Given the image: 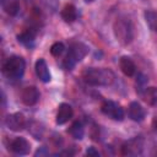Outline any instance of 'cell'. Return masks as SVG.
I'll list each match as a JSON object with an SVG mask.
<instances>
[{"instance_id":"4fadbf2b","label":"cell","mask_w":157,"mask_h":157,"mask_svg":"<svg viewBox=\"0 0 157 157\" xmlns=\"http://www.w3.org/2000/svg\"><path fill=\"white\" fill-rule=\"evenodd\" d=\"M129 117L134 121H141L145 117V110L139 102H131L129 105Z\"/></svg>"},{"instance_id":"5b68a950","label":"cell","mask_w":157,"mask_h":157,"mask_svg":"<svg viewBox=\"0 0 157 157\" xmlns=\"http://www.w3.org/2000/svg\"><path fill=\"white\" fill-rule=\"evenodd\" d=\"M101 110H102V113L104 115L109 117L113 120H119L120 121L124 118V110H123V108L118 103H115L113 101H105V102H103V104L101 107Z\"/></svg>"},{"instance_id":"e0dca14e","label":"cell","mask_w":157,"mask_h":157,"mask_svg":"<svg viewBox=\"0 0 157 157\" xmlns=\"http://www.w3.org/2000/svg\"><path fill=\"white\" fill-rule=\"evenodd\" d=\"M34 37H36L34 32H33L32 29H27V31L21 32V33L17 36V40H18L20 43H22L23 45L31 47V45L33 44V42H34Z\"/></svg>"},{"instance_id":"7402d4cb","label":"cell","mask_w":157,"mask_h":157,"mask_svg":"<svg viewBox=\"0 0 157 157\" xmlns=\"http://www.w3.org/2000/svg\"><path fill=\"white\" fill-rule=\"evenodd\" d=\"M152 128H153V130L157 132V117H155V118L152 119Z\"/></svg>"},{"instance_id":"8fae6325","label":"cell","mask_w":157,"mask_h":157,"mask_svg":"<svg viewBox=\"0 0 157 157\" xmlns=\"http://www.w3.org/2000/svg\"><path fill=\"white\" fill-rule=\"evenodd\" d=\"M34 70H36V74H37V76L39 77L40 81H43V82H49L50 81V72H49L47 61L44 59L40 58L36 61Z\"/></svg>"},{"instance_id":"8992f818","label":"cell","mask_w":157,"mask_h":157,"mask_svg":"<svg viewBox=\"0 0 157 157\" xmlns=\"http://www.w3.org/2000/svg\"><path fill=\"white\" fill-rule=\"evenodd\" d=\"M142 139L139 137H134L129 141H126L123 146H121V153L123 155H128V156H136L140 155L142 151Z\"/></svg>"},{"instance_id":"7a4b0ae2","label":"cell","mask_w":157,"mask_h":157,"mask_svg":"<svg viewBox=\"0 0 157 157\" xmlns=\"http://www.w3.org/2000/svg\"><path fill=\"white\" fill-rule=\"evenodd\" d=\"M113 29H114L117 40L123 45H128L134 38L132 25L129 18H124V17L117 18V21L114 22Z\"/></svg>"},{"instance_id":"ba28073f","label":"cell","mask_w":157,"mask_h":157,"mask_svg":"<svg viewBox=\"0 0 157 157\" xmlns=\"http://www.w3.org/2000/svg\"><path fill=\"white\" fill-rule=\"evenodd\" d=\"M39 99V91L34 86H27L21 93V101L25 105H34Z\"/></svg>"},{"instance_id":"603a6c76","label":"cell","mask_w":157,"mask_h":157,"mask_svg":"<svg viewBox=\"0 0 157 157\" xmlns=\"http://www.w3.org/2000/svg\"><path fill=\"white\" fill-rule=\"evenodd\" d=\"M86 1H92V0H86Z\"/></svg>"},{"instance_id":"ffe728a7","label":"cell","mask_w":157,"mask_h":157,"mask_svg":"<svg viewBox=\"0 0 157 157\" xmlns=\"http://www.w3.org/2000/svg\"><path fill=\"white\" fill-rule=\"evenodd\" d=\"M64 49H65V47H64V44L61 42H55L50 47V54L53 56H60L63 54Z\"/></svg>"},{"instance_id":"30bf717a","label":"cell","mask_w":157,"mask_h":157,"mask_svg":"<svg viewBox=\"0 0 157 157\" xmlns=\"http://www.w3.org/2000/svg\"><path fill=\"white\" fill-rule=\"evenodd\" d=\"M10 150L16 155H27L31 150L29 142L25 137H15L10 144Z\"/></svg>"},{"instance_id":"44dd1931","label":"cell","mask_w":157,"mask_h":157,"mask_svg":"<svg viewBox=\"0 0 157 157\" xmlns=\"http://www.w3.org/2000/svg\"><path fill=\"white\" fill-rule=\"evenodd\" d=\"M86 153H87L88 156H99V152H98V151H96L93 147H90V148L86 151Z\"/></svg>"},{"instance_id":"3957f363","label":"cell","mask_w":157,"mask_h":157,"mask_svg":"<svg viewBox=\"0 0 157 157\" xmlns=\"http://www.w3.org/2000/svg\"><path fill=\"white\" fill-rule=\"evenodd\" d=\"M25 60L21 56H10L2 65V72L9 78H18L25 71Z\"/></svg>"},{"instance_id":"52a82bcc","label":"cell","mask_w":157,"mask_h":157,"mask_svg":"<svg viewBox=\"0 0 157 157\" xmlns=\"http://www.w3.org/2000/svg\"><path fill=\"white\" fill-rule=\"evenodd\" d=\"M5 124L12 131H21L26 126V119L22 113H13L6 118Z\"/></svg>"},{"instance_id":"9a60e30c","label":"cell","mask_w":157,"mask_h":157,"mask_svg":"<svg viewBox=\"0 0 157 157\" xmlns=\"http://www.w3.org/2000/svg\"><path fill=\"white\" fill-rule=\"evenodd\" d=\"M1 7L7 15L15 16L20 10V0H1Z\"/></svg>"},{"instance_id":"d6986e66","label":"cell","mask_w":157,"mask_h":157,"mask_svg":"<svg viewBox=\"0 0 157 157\" xmlns=\"http://www.w3.org/2000/svg\"><path fill=\"white\" fill-rule=\"evenodd\" d=\"M144 16H145V21H146L147 26L152 31L157 32V12L152 11V10H148V11H145Z\"/></svg>"},{"instance_id":"277c9868","label":"cell","mask_w":157,"mask_h":157,"mask_svg":"<svg viewBox=\"0 0 157 157\" xmlns=\"http://www.w3.org/2000/svg\"><path fill=\"white\" fill-rule=\"evenodd\" d=\"M88 52V48L82 44V43H74L71 44L70 49H69V53L66 54L65 59H64V63H63V66L66 69V70H71L76 63H78L80 60H82V58L86 56Z\"/></svg>"},{"instance_id":"6da1fadb","label":"cell","mask_w":157,"mask_h":157,"mask_svg":"<svg viewBox=\"0 0 157 157\" xmlns=\"http://www.w3.org/2000/svg\"><path fill=\"white\" fill-rule=\"evenodd\" d=\"M83 81L90 86H108L112 85L115 76L109 69L88 67L82 74Z\"/></svg>"},{"instance_id":"9c48e42d","label":"cell","mask_w":157,"mask_h":157,"mask_svg":"<svg viewBox=\"0 0 157 157\" xmlns=\"http://www.w3.org/2000/svg\"><path fill=\"white\" fill-rule=\"evenodd\" d=\"M72 114H74V110H72V107L70 104H67V103L59 104L58 112H56V118H55L56 124L63 125V124L67 123L72 118Z\"/></svg>"},{"instance_id":"2e32d148","label":"cell","mask_w":157,"mask_h":157,"mask_svg":"<svg viewBox=\"0 0 157 157\" xmlns=\"http://www.w3.org/2000/svg\"><path fill=\"white\" fill-rule=\"evenodd\" d=\"M61 17L65 22H74L77 18V10L72 4H67L61 10Z\"/></svg>"},{"instance_id":"ac0fdd59","label":"cell","mask_w":157,"mask_h":157,"mask_svg":"<svg viewBox=\"0 0 157 157\" xmlns=\"http://www.w3.org/2000/svg\"><path fill=\"white\" fill-rule=\"evenodd\" d=\"M67 131H69V134H70L74 139H76V140H81V139L83 137V135H85L83 125H82L81 121H75V123H72V125L70 126V129H69Z\"/></svg>"},{"instance_id":"7c38bea8","label":"cell","mask_w":157,"mask_h":157,"mask_svg":"<svg viewBox=\"0 0 157 157\" xmlns=\"http://www.w3.org/2000/svg\"><path fill=\"white\" fill-rule=\"evenodd\" d=\"M119 67L125 76H132L136 71V66L129 56H121L119 59Z\"/></svg>"},{"instance_id":"5bb4252c","label":"cell","mask_w":157,"mask_h":157,"mask_svg":"<svg viewBox=\"0 0 157 157\" xmlns=\"http://www.w3.org/2000/svg\"><path fill=\"white\" fill-rule=\"evenodd\" d=\"M140 94L142 96L144 101L147 104L150 105L157 104V88L156 87H146L144 88V91L140 92Z\"/></svg>"}]
</instances>
